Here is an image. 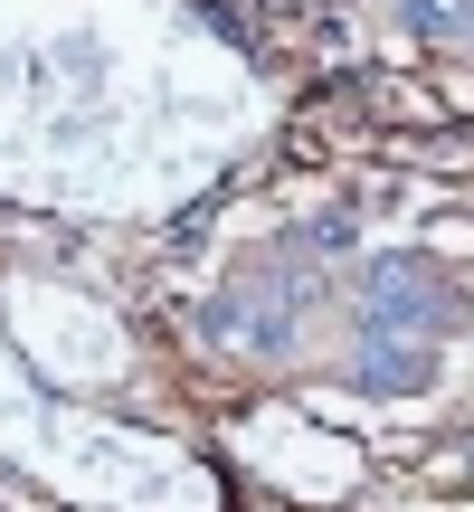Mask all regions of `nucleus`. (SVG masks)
Listing matches in <instances>:
<instances>
[{"label":"nucleus","mask_w":474,"mask_h":512,"mask_svg":"<svg viewBox=\"0 0 474 512\" xmlns=\"http://www.w3.org/2000/svg\"><path fill=\"white\" fill-rule=\"evenodd\" d=\"M408 19H418L427 38H456V29H465V10H456V0H408Z\"/></svg>","instance_id":"2"},{"label":"nucleus","mask_w":474,"mask_h":512,"mask_svg":"<svg viewBox=\"0 0 474 512\" xmlns=\"http://www.w3.org/2000/svg\"><path fill=\"white\" fill-rule=\"evenodd\" d=\"M427 370V342H361V380L370 389H408Z\"/></svg>","instance_id":"1"}]
</instances>
